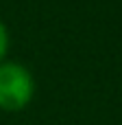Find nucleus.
I'll list each match as a JSON object with an SVG mask.
<instances>
[{
    "mask_svg": "<svg viewBox=\"0 0 122 125\" xmlns=\"http://www.w3.org/2000/svg\"><path fill=\"white\" fill-rule=\"evenodd\" d=\"M7 48H9V35H7L4 24L0 22V62H2V57H4V53H7Z\"/></svg>",
    "mask_w": 122,
    "mask_h": 125,
    "instance_id": "obj_2",
    "label": "nucleus"
},
{
    "mask_svg": "<svg viewBox=\"0 0 122 125\" xmlns=\"http://www.w3.org/2000/svg\"><path fill=\"white\" fill-rule=\"evenodd\" d=\"M33 77L15 62H0V110L17 112L33 99Z\"/></svg>",
    "mask_w": 122,
    "mask_h": 125,
    "instance_id": "obj_1",
    "label": "nucleus"
}]
</instances>
